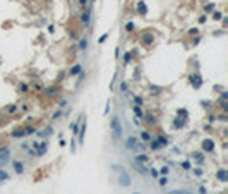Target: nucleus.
<instances>
[{"label":"nucleus","mask_w":228,"mask_h":194,"mask_svg":"<svg viewBox=\"0 0 228 194\" xmlns=\"http://www.w3.org/2000/svg\"><path fill=\"white\" fill-rule=\"evenodd\" d=\"M136 12L139 14V16H146V14H148V5H146L144 0H139V2H137V5H136Z\"/></svg>","instance_id":"nucleus-9"},{"label":"nucleus","mask_w":228,"mask_h":194,"mask_svg":"<svg viewBox=\"0 0 228 194\" xmlns=\"http://www.w3.org/2000/svg\"><path fill=\"white\" fill-rule=\"evenodd\" d=\"M154 139L160 143V146H166V144H168V139H166V136H160V134H158Z\"/></svg>","instance_id":"nucleus-24"},{"label":"nucleus","mask_w":228,"mask_h":194,"mask_svg":"<svg viewBox=\"0 0 228 194\" xmlns=\"http://www.w3.org/2000/svg\"><path fill=\"white\" fill-rule=\"evenodd\" d=\"M58 144H60V146L64 148V146H65V139H60V141H58Z\"/></svg>","instance_id":"nucleus-58"},{"label":"nucleus","mask_w":228,"mask_h":194,"mask_svg":"<svg viewBox=\"0 0 228 194\" xmlns=\"http://www.w3.org/2000/svg\"><path fill=\"white\" fill-rule=\"evenodd\" d=\"M151 91H153V93H156V95H160V93H161V88H158V86H151Z\"/></svg>","instance_id":"nucleus-42"},{"label":"nucleus","mask_w":228,"mask_h":194,"mask_svg":"<svg viewBox=\"0 0 228 194\" xmlns=\"http://www.w3.org/2000/svg\"><path fill=\"white\" fill-rule=\"evenodd\" d=\"M132 194H141V192H132Z\"/></svg>","instance_id":"nucleus-60"},{"label":"nucleus","mask_w":228,"mask_h":194,"mask_svg":"<svg viewBox=\"0 0 228 194\" xmlns=\"http://www.w3.org/2000/svg\"><path fill=\"white\" fill-rule=\"evenodd\" d=\"M142 119H146V122H148V124H151V125L156 124V117L151 115V113H144V117H142Z\"/></svg>","instance_id":"nucleus-21"},{"label":"nucleus","mask_w":228,"mask_h":194,"mask_svg":"<svg viewBox=\"0 0 228 194\" xmlns=\"http://www.w3.org/2000/svg\"><path fill=\"white\" fill-rule=\"evenodd\" d=\"M214 141L211 139V137H206V139H202V143H201V149H202L204 153H214Z\"/></svg>","instance_id":"nucleus-4"},{"label":"nucleus","mask_w":228,"mask_h":194,"mask_svg":"<svg viewBox=\"0 0 228 194\" xmlns=\"http://www.w3.org/2000/svg\"><path fill=\"white\" fill-rule=\"evenodd\" d=\"M194 173L197 175V177H201V175H202V170H201V168H195V170H194Z\"/></svg>","instance_id":"nucleus-51"},{"label":"nucleus","mask_w":228,"mask_h":194,"mask_svg":"<svg viewBox=\"0 0 228 194\" xmlns=\"http://www.w3.org/2000/svg\"><path fill=\"white\" fill-rule=\"evenodd\" d=\"M86 127H87V124H86V120H84V117H83V120H81V125H79V144H83V143H84Z\"/></svg>","instance_id":"nucleus-8"},{"label":"nucleus","mask_w":228,"mask_h":194,"mask_svg":"<svg viewBox=\"0 0 228 194\" xmlns=\"http://www.w3.org/2000/svg\"><path fill=\"white\" fill-rule=\"evenodd\" d=\"M108 40V33H105L103 36H100V40H98V43H105Z\"/></svg>","instance_id":"nucleus-44"},{"label":"nucleus","mask_w":228,"mask_h":194,"mask_svg":"<svg viewBox=\"0 0 228 194\" xmlns=\"http://www.w3.org/2000/svg\"><path fill=\"white\" fill-rule=\"evenodd\" d=\"M19 89H21V91H28V84H26V83H21V84H19Z\"/></svg>","instance_id":"nucleus-46"},{"label":"nucleus","mask_w":228,"mask_h":194,"mask_svg":"<svg viewBox=\"0 0 228 194\" xmlns=\"http://www.w3.org/2000/svg\"><path fill=\"white\" fill-rule=\"evenodd\" d=\"M81 120H83V117H79L75 122H72L71 129H72V132H74V134H77V132H79V125H81Z\"/></svg>","instance_id":"nucleus-20"},{"label":"nucleus","mask_w":228,"mask_h":194,"mask_svg":"<svg viewBox=\"0 0 228 194\" xmlns=\"http://www.w3.org/2000/svg\"><path fill=\"white\" fill-rule=\"evenodd\" d=\"M62 112H64V110H57V112L53 113V115H52V119H58V117L62 115Z\"/></svg>","instance_id":"nucleus-45"},{"label":"nucleus","mask_w":228,"mask_h":194,"mask_svg":"<svg viewBox=\"0 0 228 194\" xmlns=\"http://www.w3.org/2000/svg\"><path fill=\"white\" fill-rule=\"evenodd\" d=\"M14 172H16L17 175H21V173L24 172V163H22V161H14Z\"/></svg>","instance_id":"nucleus-17"},{"label":"nucleus","mask_w":228,"mask_h":194,"mask_svg":"<svg viewBox=\"0 0 228 194\" xmlns=\"http://www.w3.org/2000/svg\"><path fill=\"white\" fill-rule=\"evenodd\" d=\"M10 160V148H0V161L4 163V161H9Z\"/></svg>","instance_id":"nucleus-12"},{"label":"nucleus","mask_w":228,"mask_h":194,"mask_svg":"<svg viewBox=\"0 0 228 194\" xmlns=\"http://www.w3.org/2000/svg\"><path fill=\"white\" fill-rule=\"evenodd\" d=\"M180 167H182L183 170H191L192 168V163L189 160H185V161H182V163H180Z\"/></svg>","instance_id":"nucleus-30"},{"label":"nucleus","mask_w":228,"mask_h":194,"mask_svg":"<svg viewBox=\"0 0 228 194\" xmlns=\"http://www.w3.org/2000/svg\"><path fill=\"white\" fill-rule=\"evenodd\" d=\"M185 122H187V119H182V117H177V119L173 120V124H172V127H173L175 131H180V129H183V127H185Z\"/></svg>","instance_id":"nucleus-10"},{"label":"nucleus","mask_w":228,"mask_h":194,"mask_svg":"<svg viewBox=\"0 0 228 194\" xmlns=\"http://www.w3.org/2000/svg\"><path fill=\"white\" fill-rule=\"evenodd\" d=\"M132 110H134V115H136L137 119H142V117H144V112H142L141 105H134V107H132Z\"/></svg>","instance_id":"nucleus-18"},{"label":"nucleus","mask_w":228,"mask_h":194,"mask_svg":"<svg viewBox=\"0 0 228 194\" xmlns=\"http://www.w3.org/2000/svg\"><path fill=\"white\" fill-rule=\"evenodd\" d=\"M136 161L137 163H148V161H149V156H148V155H137Z\"/></svg>","instance_id":"nucleus-22"},{"label":"nucleus","mask_w":228,"mask_h":194,"mask_svg":"<svg viewBox=\"0 0 228 194\" xmlns=\"http://www.w3.org/2000/svg\"><path fill=\"white\" fill-rule=\"evenodd\" d=\"M132 98H134V103H136V105H142V103H144V98H142V96H134L132 95Z\"/></svg>","instance_id":"nucleus-33"},{"label":"nucleus","mask_w":228,"mask_h":194,"mask_svg":"<svg viewBox=\"0 0 228 194\" xmlns=\"http://www.w3.org/2000/svg\"><path fill=\"white\" fill-rule=\"evenodd\" d=\"M125 148H127V149H132V151H142V149H144V144H141V143L137 141V137L129 136L127 141H125Z\"/></svg>","instance_id":"nucleus-3"},{"label":"nucleus","mask_w":228,"mask_h":194,"mask_svg":"<svg viewBox=\"0 0 228 194\" xmlns=\"http://www.w3.org/2000/svg\"><path fill=\"white\" fill-rule=\"evenodd\" d=\"M110 129H112V139L113 141H118L122 137V122L118 117H112V122H110Z\"/></svg>","instance_id":"nucleus-2"},{"label":"nucleus","mask_w":228,"mask_h":194,"mask_svg":"<svg viewBox=\"0 0 228 194\" xmlns=\"http://www.w3.org/2000/svg\"><path fill=\"white\" fill-rule=\"evenodd\" d=\"M213 19H214V21H220V19H223V14H221L220 10H213Z\"/></svg>","instance_id":"nucleus-31"},{"label":"nucleus","mask_w":228,"mask_h":194,"mask_svg":"<svg viewBox=\"0 0 228 194\" xmlns=\"http://www.w3.org/2000/svg\"><path fill=\"white\" fill-rule=\"evenodd\" d=\"M71 151L72 153L75 151V139H72V143H71Z\"/></svg>","instance_id":"nucleus-49"},{"label":"nucleus","mask_w":228,"mask_h":194,"mask_svg":"<svg viewBox=\"0 0 228 194\" xmlns=\"http://www.w3.org/2000/svg\"><path fill=\"white\" fill-rule=\"evenodd\" d=\"M33 146H34V149H36V151H34V155H36V156H43V155L46 153V148H48L46 141H43V143H34Z\"/></svg>","instance_id":"nucleus-6"},{"label":"nucleus","mask_w":228,"mask_h":194,"mask_svg":"<svg viewBox=\"0 0 228 194\" xmlns=\"http://www.w3.org/2000/svg\"><path fill=\"white\" fill-rule=\"evenodd\" d=\"M60 105H62V107H65V105H67V100H65V98L60 100Z\"/></svg>","instance_id":"nucleus-59"},{"label":"nucleus","mask_w":228,"mask_h":194,"mask_svg":"<svg viewBox=\"0 0 228 194\" xmlns=\"http://www.w3.org/2000/svg\"><path fill=\"white\" fill-rule=\"evenodd\" d=\"M149 143H151V151H158V149L161 148V146H160V143H158L156 139H151Z\"/></svg>","instance_id":"nucleus-27"},{"label":"nucleus","mask_w":228,"mask_h":194,"mask_svg":"<svg viewBox=\"0 0 228 194\" xmlns=\"http://www.w3.org/2000/svg\"><path fill=\"white\" fill-rule=\"evenodd\" d=\"M220 98H221V101H226V98H228V93H226V91H223Z\"/></svg>","instance_id":"nucleus-48"},{"label":"nucleus","mask_w":228,"mask_h":194,"mask_svg":"<svg viewBox=\"0 0 228 194\" xmlns=\"http://www.w3.org/2000/svg\"><path fill=\"white\" fill-rule=\"evenodd\" d=\"M194 158H195L197 161H199V165L204 161V156H202V155H199V153H194Z\"/></svg>","instance_id":"nucleus-37"},{"label":"nucleus","mask_w":228,"mask_h":194,"mask_svg":"<svg viewBox=\"0 0 228 194\" xmlns=\"http://www.w3.org/2000/svg\"><path fill=\"white\" fill-rule=\"evenodd\" d=\"M52 132H53V127L50 125V127H46V129H45V132H41V136H46V134H52Z\"/></svg>","instance_id":"nucleus-41"},{"label":"nucleus","mask_w":228,"mask_h":194,"mask_svg":"<svg viewBox=\"0 0 228 194\" xmlns=\"http://www.w3.org/2000/svg\"><path fill=\"white\" fill-rule=\"evenodd\" d=\"M120 89H122V93H125L127 96H130V95L127 93V83H122V84H120Z\"/></svg>","instance_id":"nucleus-39"},{"label":"nucleus","mask_w":228,"mask_h":194,"mask_svg":"<svg viewBox=\"0 0 228 194\" xmlns=\"http://www.w3.org/2000/svg\"><path fill=\"white\" fill-rule=\"evenodd\" d=\"M5 112H7V113H10V115H12V113H16V112H17V105H9V107L5 108Z\"/></svg>","instance_id":"nucleus-29"},{"label":"nucleus","mask_w":228,"mask_h":194,"mask_svg":"<svg viewBox=\"0 0 228 194\" xmlns=\"http://www.w3.org/2000/svg\"><path fill=\"white\" fill-rule=\"evenodd\" d=\"M24 132H26V136H29V134H34V132H36V129H34L33 125H29V127L24 129Z\"/></svg>","instance_id":"nucleus-35"},{"label":"nucleus","mask_w":228,"mask_h":194,"mask_svg":"<svg viewBox=\"0 0 228 194\" xmlns=\"http://www.w3.org/2000/svg\"><path fill=\"white\" fill-rule=\"evenodd\" d=\"M81 21H83L84 28H87V26H89V21H91V9H86V10L81 14Z\"/></svg>","instance_id":"nucleus-11"},{"label":"nucleus","mask_w":228,"mask_h":194,"mask_svg":"<svg viewBox=\"0 0 228 194\" xmlns=\"http://www.w3.org/2000/svg\"><path fill=\"white\" fill-rule=\"evenodd\" d=\"M57 95H58V89H57L55 86L46 88V89H45V96H48V98H55Z\"/></svg>","instance_id":"nucleus-15"},{"label":"nucleus","mask_w":228,"mask_h":194,"mask_svg":"<svg viewBox=\"0 0 228 194\" xmlns=\"http://www.w3.org/2000/svg\"><path fill=\"white\" fill-rule=\"evenodd\" d=\"M197 192H199V194H207V192H206V189H204V187H199V191H197Z\"/></svg>","instance_id":"nucleus-55"},{"label":"nucleus","mask_w":228,"mask_h":194,"mask_svg":"<svg viewBox=\"0 0 228 194\" xmlns=\"http://www.w3.org/2000/svg\"><path fill=\"white\" fill-rule=\"evenodd\" d=\"M168 170H170L168 167H163V168H161V175H166V173H168Z\"/></svg>","instance_id":"nucleus-52"},{"label":"nucleus","mask_w":228,"mask_h":194,"mask_svg":"<svg viewBox=\"0 0 228 194\" xmlns=\"http://www.w3.org/2000/svg\"><path fill=\"white\" fill-rule=\"evenodd\" d=\"M86 4H87V0H79V5H81V7H84Z\"/></svg>","instance_id":"nucleus-54"},{"label":"nucleus","mask_w":228,"mask_h":194,"mask_svg":"<svg viewBox=\"0 0 228 194\" xmlns=\"http://www.w3.org/2000/svg\"><path fill=\"white\" fill-rule=\"evenodd\" d=\"M148 172H149L154 179H158V177H160V175H158V170H156V168H151V170H148Z\"/></svg>","instance_id":"nucleus-43"},{"label":"nucleus","mask_w":228,"mask_h":194,"mask_svg":"<svg viewBox=\"0 0 228 194\" xmlns=\"http://www.w3.org/2000/svg\"><path fill=\"white\" fill-rule=\"evenodd\" d=\"M84 77H86V74H84L83 70H81V72H79V77H77V83H75V84H81V81H83Z\"/></svg>","instance_id":"nucleus-40"},{"label":"nucleus","mask_w":228,"mask_h":194,"mask_svg":"<svg viewBox=\"0 0 228 194\" xmlns=\"http://www.w3.org/2000/svg\"><path fill=\"white\" fill-rule=\"evenodd\" d=\"M110 105H112V101H110V100H108V103H106V108H105V115H106L108 112H110Z\"/></svg>","instance_id":"nucleus-50"},{"label":"nucleus","mask_w":228,"mask_h":194,"mask_svg":"<svg viewBox=\"0 0 228 194\" xmlns=\"http://www.w3.org/2000/svg\"><path fill=\"white\" fill-rule=\"evenodd\" d=\"M189 83L192 84L194 89H199L202 86V76L201 74H189Z\"/></svg>","instance_id":"nucleus-5"},{"label":"nucleus","mask_w":228,"mask_h":194,"mask_svg":"<svg viewBox=\"0 0 228 194\" xmlns=\"http://www.w3.org/2000/svg\"><path fill=\"white\" fill-rule=\"evenodd\" d=\"M197 33H199V29H197V28H192L191 31H189V34H191V36H194V34H197Z\"/></svg>","instance_id":"nucleus-47"},{"label":"nucleus","mask_w":228,"mask_h":194,"mask_svg":"<svg viewBox=\"0 0 228 194\" xmlns=\"http://www.w3.org/2000/svg\"><path fill=\"white\" fill-rule=\"evenodd\" d=\"M170 194H194V192H189V191H183V189H177V191H170Z\"/></svg>","instance_id":"nucleus-36"},{"label":"nucleus","mask_w":228,"mask_h":194,"mask_svg":"<svg viewBox=\"0 0 228 194\" xmlns=\"http://www.w3.org/2000/svg\"><path fill=\"white\" fill-rule=\"evenodd\" d=\"M177 117H182V119H187V117H189V112H187L185 108H178V110H177Z\"/></svg>","instance_id":"nucleus-26"},{"label":"nucleus","mask_w":228,"mask_h":194,"mask_svg":"<svg viewBox=\"0 0 228 194\" xmlns=\"http://www.w3.org/2000/svg\"><path fill=\"white\" fill-rule=\"evenodd\" d=\"M206 19H207L206 16H201V17H199V22H206Z\"/></svg>","instance_id":"nucleus-57"},{"label":"nucleus","mask_w":228,"mask_h":194,"mask_svg":"<svg viewBox=\"0 0 228 194\" xmlns=\"http://www.w3.org/2000/svg\"><path fill=\"white\" fill-rule=\"evenodd\" d=\"M134 28H136V24H134L132 21L125 24V31H127V33H132V31H134Z\"/></svg>","instance_id":"nucleus-32"},{"label":"nucleus","mask_w":228,"mask_h":194,"mask_svg":"<svg viewBox=\"0 0 228 194\" xmlns=\"http://www.w3.org/2000/svg\"><path fill=\"white\" fill-rule=\"evenodd\" d=\"M216 179L220 182H226L228 180V170L226 168H220L218 172H216Z\"/></svg>","instance_id":"nucleus-13"},{"label":"nucleus","mask_w":228,"mask_h":194,"mask_svg":"<svg viewBox=\"0 0 228 194\" xmlns=\"http://www.w3.org/2000/svg\"><path fill=\"white\" fill-rule=\"evenodd\" d=\"M204 10H206V12H213V10H214V4H207L206 7H204Z\"/></svg>","instance_id":"nucleus-38"},{"label":"nucleus","mask_w":228,"mask_h":194,"mask_svg":"<svg viewBox=\"0 0 228 194\" xmlns=\"http://www.w3.org/2000/svg\"><path fill=\"white\" fill-rule=\"evenodd\" d=\"M81 70H83V65H81V64H75V65H72V69H71L69 74H71V76H77Z\"/></svg>","instance_id":"nucleus-19"},{"label":"nucleus","mask_w":228,"mask_h":194,"mask_svg":"<svg viewBox=\"0 0 228 194\" xmlns=\"http://www.w3.org/2000/svg\"><path fill=\"white\" fill-rule=\"evenodd\" d=\"M141 139L144 141V143H149V141L153 139V136H151L148 131H142V132H141Z\"/></svg>","instance_id":"nucleus-23"},{"label":"nucleus","mask_w":228,"mask_h":194,"mask_svg":"<svg viewBox=\"0 0 228 194\" xmlns=\"http://www.w3.org/2000/svg\"><path fill=\"white\" fill-rule=\"evenodd\" d=\"M130 60H132V53H130V52L124 53V64H125V65H129V64H130Z\"/></svg>","instance_id":"nucleus-28"},{"label":"nucleus","mask_w":228,"mask_h":194,"mask_svg":"<svg viewBox=\"0 0 228 194\" xmlns=\"http://www.w3.org/2000/svg\"><path fill=\"white\" fill-rule=\"evenodd\" d=\"M134 168H136L137 170V172H139V173H141V175H144V177H146V175H148V168H146V167L144 165H142V163H137V161H136V163H134Z\"/></svg>","instance_id":"nucleus-16"},{"label":"nucleus","mask_w":228,"mask_h":194,"mask_svg":"<svg viewBox=\"0 0 228 194\" xmlns=\"http://www.w3.org/2000/svg\"><path fill=\"white\" fill-rule=\"evenodd\" d=\"M154 40H156V38H154V34H151V33H144L141 36V45L142 46H151L154 43Z\"/></svg>","instance_id":"nucleus-7"},{"label":"nucleus","mask_w":228,"mask_h":194,"mask_svg":"<svg viewBox=\"0 0 228 194\" xmlns=\"http://www.w3.org/2000/svg\"><path fill=\"white\" fill-rule=\"evenodd\" d=\"M112 170H115V172L118 173V184H120L122 187H129V186H130V177H129L127 170H125L122 165H117V163H113V165H112Z\"/></svg>","instance_id":"nucleus-1"},{"label":"nucleus","mask_w":228,"mask_h":194,"mask_svg":"<svg viewBox=\"0 0 228 194\" xmlns=\"http://www.w3.org/2000/svg\"><path fill=\"white\" fill-rule=\"evenodd\" d=\"M158 182H160V186H166V184H168V177H166V175L158 177Z\"/></svg>","instance_id":"nucleus-34"},{"label":"nucleus","mask_w":228,"mask_h":194,"mask_svg":"<svg viewBox=\"0 0 228 194\" xmlns=\"http://www.w3.org/2000/svg\"><path fill=\"white\" fill-rule=\"evenodd\" d=\"M10 137H14V139H22V137H26L24 129H17V131H12V132H10Z\"/></svg>","instance_id":"nucleus-14"},{"label":"nucleus","mask_w":228,"mask_h":194,"mask_svg":"<svg viewBox=\"0 0 228 194\" xmlns=\"http://www.w3.org/2000/svg\"><path fill=\"white\" fill-rule=\"evenodd\" d=\"M33 88H34V89H41V86H40L38 83H33Z\"/></svg>","instance_id":"nucleus-56"},{"label":"nucleus","mask_w":228,"mask_h":194,"mask_svg":"<svg viewBox=\"0 0 228 194\" xmlns=\"http://www.w3.org/2000/svg\"><path fill=\"white\" fill-rule=\"evenodd\" d=\"M77 48L79 50H86L87 48V38H83V40H79V43H77Z\"/></svg>","instance_id":"nucleus-25"},{"label":"nucleus","mask_w":228,"mask_h":194,"mask_svg":"<svg viewBox=\"0 0 228 194\" xmlns=\"http://www.w3.org/2000/svg\"><path fill=\"white\" fill-rule=\"evenodd\" d=\"M118 57H120V48L117 46V48H115V58H118Z\"/></svg>","instance_id":"nucleus-53"}]
</instances>
